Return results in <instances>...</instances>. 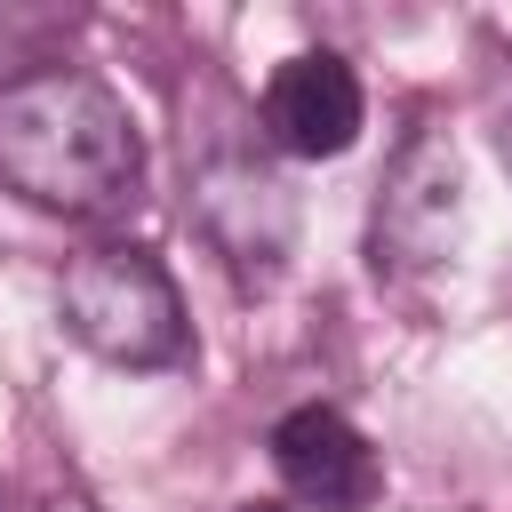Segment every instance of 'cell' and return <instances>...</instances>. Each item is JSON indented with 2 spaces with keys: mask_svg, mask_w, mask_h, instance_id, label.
<instances>
[{
  "mask_svg": "<svg viewBox=\"0 0 512 512\" xmlns=\"http://www.w3.org/2000/svg\"><path fill=\"white\" fill-rule=\"evenodd\" d=\"M0 184L48 216H112L144 184V136L96 72L40 64L0 80Z\"/></svg>",
  "mask_w": 512,
  "mask_h": 512,
  "instance_id": "1",
  "label": "cell"
},
{
  "mask_svg": "<svg viewBox=\"0 0 512 512\" xmlns=\"http://www.w3.org/2000/svg\"><path fill=\"white\" fill-rule=\"evenodd\" d=\"M456 240H464V160L448 128H416L376 184V216H368L376 272H432L456 256Z\"/></svg>",
  "mask_w": 512,
  "mask_h": 512,
  "instance_id": "3",
  "label": "cell"
},
{
  "mask_svg": "<svg viewBox=\"0 0 512 512\" xmlns=\"http://www.w3.org/2000/svg\"><path fill=\"white\" fill-rule=\"evenodd\" d=\"M272 464H280V480H288V496L296 504H312V512H368L376 496H384V464H376V448L336 416V408H288L280 424H272Z\"/></svg>",
  "mask_w": 512,
  "mask_h": 512,
  "instance_id": "5",
  "label": "cell"
},
{
  "mask_svg": "<svg viewBox=\"0 0 512 512\" xmlns=\"http://www.w3.org/2000/svg\"><path fill=\"white\" fill-rule=\"evenodd\" d=\"M264 128H272V144L296 152V160H336V152H352L360 128H368L360 72H352L344 56H328V48L288 56V64L272 72V88H264Z\"/></svg>",
  "mask_w": 512,
  "mask_h": 512,
  "instance_id": "4",
  "label": "cell"
},
{
  "mask_svg": "<svg viewBox=\"0 0 512 512\" xmlns=\"http://www.w3.org/2000/svg\"><path fill=\"white\" fill-rule=\"evenodd\" d=\"M240 512H288V504H240Z\"/></svg>",
  "mask_w": 512,
  "mask_h": 512,
  "instance_id": "8",
  "label": "cell"
},
{
  "mask_svg": "<svg viewBox=\"0 0 512 512\" xmlns=\"http://www.w3.org/2000/svg\"><path fill=\"white\" fill-rule=\"evenodd\" d=\"M48 512H96V504H80V496H56V504H48Z\"/></svg>",
  "mask_w": 512,
  "mask_h": 512,
  "instance_id": "7",
  "label": "cell"
},
{
  "mask_svg": "<svg viewBox=\"0 0 512 512\" xmlns=\"http://www.w3.org/2000/svg\"><path fill=\"white\" fill-rule=\"evenodd\" d=\"M200 224H208L216 256H224L240 280H272L280 256H288L296 208H288V192H280L264 168L224 160V168H208V184H200Z\"/></svg>",
  "mask_w": 512,
  "mask_h": 512,
  "instance_id": "6",
  "label": "cell"
},
{
  "mask_svg": "<svg viewBox=\"0 0 512 512\" xmlns=\"http://www.w3.org/2000/svg\"><path fill=\"white\" fill-rule=\"evenodd\" d=\"M56 312L72 328V344H88L112 368H176L192 352L184 328V296L168 280V264L152 248H88L64 264Z\"/></svg>",
  "mask_w": 512,
  "mask_h": 512,
  "instance_id": "2",
  "label": "cell"
}]
</instances>
